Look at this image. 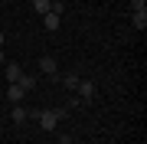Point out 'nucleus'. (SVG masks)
<instances>
[{
    "mask_svg": "<svg viewBox=\"0 0 147 144\" xmlns=\"http://www.w3.org/2000/svg\"><path fill=\"white\" fill-rule=\"evenodd\" d=\"M131 20H134V26H137V30H144V26H147V10H134Z\"/></svg>",
    "mask_w": 147,
    "mask_h": 144,
    "instance_id": "9",
    "label": "nucleus"
},
{
    "mask_svg": "<svg viewBox=\"0 0 147 144\" xmlns=\"http://www.w3.org/2000/svg\"><path fill=\"white\" fill-rule=\"evenodd\" d=\"M33 118L39 121V128H42V131H56V128H59V121L65 118V108H46V112H33Z\"/></svg>",
    "mask_w": 147,
    "mask_h": 144,
    "instance_id": "1",
    "label": "nucleus"
},
{
    "mask_svg": "<svg viewBox=\"0 0 147 144\" xmlns=\"http://www.w3.org/2000/svg\"><path fill=\"white\" fill-rule=\"evenodd\" d=\"M131 10H147V0H131Z\"/></svg>",
    "mask_w": 147,
    "mask_h": 144,
    "instance_id": "12",
    "label": "nucleus"
},
{
    "mask_svg": "<svg viewBox=\"0 0 147 144\" xmlns=\"http://www.w3.org/2000/svg\"><path fill=\"white\" fill-rule=\"evenodd\" d=\"M23 95H26V92H23L20 85H16V82H13V85H10V89H7V98H10V101H13V105H20V101H23Z\"/></svg>",
    "mask_w": 147,
    "mask_h": 144,
    "instance_id": "4",
    "label": "nucleus"
},
{
    "mask_svg": "<svg viewBox=\"0 0 147 144\" xmlns=\"http://www.w3.org/2000/svg\"><path fill=\"white\" fill-rule=\"evenodd\" d=\"M20 75H23V69H20L16 62H10V66H7V82H10V85H13V82H20Z\"/></svg>",
    "mask_w": 147,
    "mask_h": 144,
    "instance_id": "5",
    "label": "nucleus"
},
{
    "mask_svg": "<svg viewBox=\"0 0 147 144\" xmlns=\"http://www.w3.org/2000/svg\"><path fill=\"white\" fill-rule=\"evenodd\" d=\"M75 92H79V95H82L85 101H92V95H95V85H92V82H79V89H75Z\"/></svg>",
    "mask_w": 147,
    "mask_h": 144,
    "instance_id": "6",
    "label": "nucleus"
},
{
    "mask_svg": "<svg viewBox=\"0 0 147 144\" xmlns=\"http://www.w3.org/2000/svg\"><path fill=\"white\" fill-rule=\"evenodd\" d=\"M0 66H3V49H0Z\"/></svg>",
    "mask_w": 147,
    "mask_h": 144,
    "instance_id": "13",
    "label": "nucleus"
},
{
    "mask_svg": "<svg viewBox=\"0 0 147 144\" xmlns=\"http://www.w3.org/2000/svg\"><path fill=\"white\" fill-rule=\"evenodd\" d=\"M59 20H62V16H59V13H53V10H49V13H42V26H46L49 33H53V30H59Z\"/></svg>",
    "mask_w": 147,
    "mask_h": 144,
    "instance_id": "3",
    "label": "nucleus"
},
{
    "mask_svg": "<svg viewBox=\"0 0 147 144\" xmlns=\"http://www.w3.org/2000/svg\"><path fill=\"white\" fill-rule=\"evenodd\" d=\"M16 85H20L23 92H33V89H36V79H33V75H26V72H23V75H20V82H16Z\"/></svg>",
    "mask_w": 147,
    "mask_h": 144,
    "instance_id": "7",
    "label": "nucleus"
},
{
    "mask_svg": "<svg viewBox=\"0 0 147 144\" xmlns=\"http://www.w3.org/2000/svg\"><path fill=\"white\" fill-rule=\"evenodd\" d=\"M0 46H3V30H0Z\"/></svg>",
    "mask_w": 147,
    "mask_h": 144,
    "instance_id": "14",
    "label": "nucleus"
},
{
    "mask_svg": "<svg viewBox=\"0 0 147 144\" xmlns=\"http://www.w3.org/2000/svg\"><path fill=\"white\" fill-rule=\"evenodd\" d=\"M39 72H46V75L56 79V75H59V62H56L53 56H42V59H39Z\"/></svg>",
    "mask_w": 147,
    "mask_h": 144,
    "instance_id": "2",
    "label": "nucleus"
},
{
    "mask_svg": "<svg viewBox=\"0 0 147 144\" xmlns=\"http://www.w3.org/2000/svg\"><path fill=\"white\" fill-rule=\"evenodd\" d=\"M62 82H65V89H79V82H82V79H79V72H65V79H62Z\"/></svg>",
    "mask_w": 147,
    "mask_h": 144,
    "instance_id": "10",
    "label": "nucleus"
},
{
    "mask_svg": "<svg viewBox=\"0 0 147 144\" xmlns=\"http://www.w3.org/2000/svg\"><path fill=\"white\" fill-rule=\"evenodd\" d=\"M49 3H53V0H33V10L42 16V13H49Z\"/></svg>",
    "mask_w": 147,
    "mask_h": 144,
    "instance_id": "11",
    "label": "nucleus"
},
{
    "mask_svg": "<svg viewBox=\"0 0 147 144\" xmlns=\"http://www.w3.org/2000/svg\"><path fill=\"white\" fill-rule=\"evenodd\" d=\"M10 118H13V124H23V121H26V118H30V112H26V108H23V105H16Z\"/></svg>",
    "mask_w": 147,
    "mask_h": 144,
    "instance_id": "8",
    "label": "nucleus"
}]
</instances>
